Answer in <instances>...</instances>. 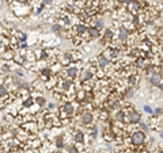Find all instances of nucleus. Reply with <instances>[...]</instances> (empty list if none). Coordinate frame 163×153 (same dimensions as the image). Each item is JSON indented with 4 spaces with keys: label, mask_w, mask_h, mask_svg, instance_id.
Instances as JSON below:
<instances>
[{
    "label": "nucleus",
    "mask_w": 163,
    "mask_h": 153,
    "mask_svg": "<svg viewBox=\"0 0 163 153\" xmlns=\"http://www.w3.org/2000/svg\"><path fill=\"white\" fill-rule=\"evenodd\" d=\"M130 142L135 146H141L145 142V133L143 130H135L130 136Z\"/></svg>",
    "instance_id": "obj_1"
},
{
    "label": "nucleus",
    "mask_w": 163,
    "mask_h": 153,
    "mask_svg": "<svg viewBox=\"0 0 163 153\" xmlns=\"http://www.w3.org/2000/svg\"><path fill=\"white\" fill-rule=\"evenodd\" d=\"M128 122L129 123H133V125H139V123L141 122V114L139 111H136V110H132L130 111V114L128 115Z\"/></svg>",
    "instance_id": "obj_2"
},
{
    "label": "nucleus",
    "mask_w": 163,
    "mask_h": 153,
    "mask_svg": "<svg viewBox=\"0 0 163 153\" xmlns=\"http://www.w3.org/2000/svg\"><path fill=\"white\" fill-rule=\"evenodd\" d=\"M92 121H94V115H92L91 111H84L83 114L80 115V122L83 125H91Z\"/></svg>",
    "instance_id": "obj_3"
},
{
    "label": "nucleus",
    "mask_w": 163,
    "mask_h": 153,
    "mask_svg": "<svg viewBox=\"0 0 163 153\" xmlns=\"http://www.w3.org/2000/svg\"><path fill=\"white\" fill-rule=\"evenodd\" d=\"M149 83H151L152 85H155V87H159L160 84H162V75L159 73V72H156V73L151 75V76L148 77Z\"/></svg>",
    "instance_id": "obj_4"
},
{
    "label": "nucleus",
    "mask_w": 163,
    "mask_h": 153,
    "mask_svg": "<svg viewBox=\"0 0 163 153\" xmlns=\"http://www.w3.org/2000/svg\"><path fill=\"white\" fill-rule=\"evenodd\" d=\"M54 145H56V148H57V149H60V150L67 149V148L69 146V145L67 144V141L64 139V137H62V136L57 137V138L54 139Z\"/></svg>",
    "instance_id": "obj_5"
},
{
    "label": "nucleus",
    "mask_w": 163,
    "mask_h": 153,
    "mask_svg": "<svg viewBox=\"0 0 163 153\" xmlns=\"http://www.w3.org/2000/svg\"><path fill=\"white\" fill-rule=\"evenodd\" d=\"M78 75H79V69L76 68V66H73V65H71L69 64V66L67 68V76L69 77L71 80H73V79L78 77Z\"/></svg>",
    "instance_id": "obj_6"
},
{
    "label": "nucleus",
    "mask_w": 163,
    "mask_h": 153,
    "mask_svg": "<svg viewBox=\"0 0 163 153\" xmlns=\"http://www.w3.org/2000/svg\"><path fill=\"white\" fill-rule=\"evenodd\" d=\"M126 115H125V111L124 110H118V111L114 114V121L116 122H118V123H124V122H126Z\"/></svg>",
    "instance_id": "obj_7"
},
{
    "label": "nucleus",
    "mask_w": 163,
    "mask_h": 153,
    "mask_svg": "<svg viewBox=\"0 0 163 153\" xmlns=\"http://www.w3.org/2000/svg\"><path fill=\"white\" fill-rule=\"evenodd\" d=\"M109 64H110V60H109L107 57H105L103 54H101L99 58H98V66H99L101 69H105L106 66H109Z\"/></svg>",
    "instance_id": "obj_8"
},
{
    "label": "nucleus",
    "mask_w": 163,
    "mask_h": 153,
    "mask_svg": "<svg viewBox=\"0 0 163 153\" xmlns=\"http://www.w3.org/2000/svg\"><path fill=\"white\" fill-rule=\"evenodd\" d=\"M73 141H75L76 145H83L84 142V133L82 130H78L75 133V137H73Z\"/></svg>",
    "instance_id": "obj_9"
},
{
    "label": "nucleus",
    "mask_w": 163,
    "mask_h": 153,
    "mask_svg": "<svg viewBox=\"0 0 163 153\" xmlns=\"http://www.w3.org/2000/svg\"><path fill=\"white\" fill-rule=\"evenodd\" d=\"M92 77H94V73H92L90 69H86V71H83V73H82L80 80H82V83H86V81H88V80H91Z\"/></svg>",
    "instance_id": "obj_10"
},
{
    "label": "nucleus",
    "mask_w": 163,
    "mask_h": 153,
    "mask_svg": "<svg viewBox=\"0 0 163 153\" xmlns=\"http://www.w3.org/2000/svg\"><path fill=\"white\" fill-rule=\"evenodd\" d=\"M128 37H129V31H128V29H125L124 26L120 27L118 29V38L121 39V41H126Z\"/></svg>",
    "instance_id": "obj_11"
},
{
    "label": "nucleus",
    "mask_w": 163,
    "mask_h": 153,
    "mask_svg": "<svg viewBox=\"0 0 163 153\" xmlns=\"http://www.w3.org/2000/svg\"><path fill=\"white\" fill-rule=\"evenodd\" d=\"M135 65H136V68H139V69H144V68H145V66H147V61H145V58H144V56H140V57L136 58Z\"/></svg>",
    "instance_id": "obj_12"
},
{
    "label": "nucleus",
    "mask_w": 163,
    "mask_h": 153,
    "mask_svg": "<svg viewBox=\"0 0 163 153\" xmlns=\"http://www.w3.org/2000/svg\"><path fill=\"white\" fill-rule=\"evenodd\" d=\"M71 87H72V80L71 79H62L61 83H60V88L62 91H68Z\"/></svg>",
    "instance_id": "obj_13"
},
{
    "label": "nucleus",
    "mask_w": 163,
    "mask_h": 153,
    "mask_svg": "<svg viewBox=\"0 0 163 153\" xmlns=\"http://www.w3.org/2000/svg\"><path fill=\"white\" fill-rule=\"evenodd\" d=\"M62 111L65 112V114L68 115V117H71V115L73 114V106L71 102H68V103H64V106H62Z\"/></svg>",
    "instance_id": "obj_14"
},
{
    "label": "nucleus",
    "mask_w": 163,
    "mask_h": 153,
    "mask_svg": "<svg viewBox=\"0 0 163 153\" xmlns=\"http://www.w3.org/2000/svg\"><path fill=\"white\" fill-rule=\"evenodd\" d=\"M50 76H52V69L49 68V66H45V68L41 69V79L42 80H46Z\"/></svg>",
    "instance_id": "obj_15"
},
{
    "label": "nucleus",
    "mask_w": 163,
    "mask_h": 153,
    "mask_svg": "<svg viewBox=\"0 0 163 153\" xmlns=\"http://www.w3.org/2000/svg\"><path fill=\"white\" fill-rule=\"evenodd\" d=\"M87 33L90 34V38H92V39H95V38H98V37H99V30H98V29H95V27L88 29V30H87Z\"/></svg>",
    "instance_id": "obj_16"
},
{
    "label": "nucleus",
    "mask_w": 163,
    "mask_h": 153,
    "mask_svg": "<svg viewBox=\"0 0 163 153\" xmlns=\"http://www.w3.org/2000/svg\"><path fill=\"white\" fill-rule=\"evenodd\" d=\"M144 69H145V73L148 75V76H151V75L156 73V66H155V65H147Z\"/></svg>",
    "instance_id": "obj_17"
},
{
    "label": "nucleus",
    "mask_w": 163,
    "mask_h": 153,
    "mask_svg": "<svg viewBox=\"0 0 163 153\" xmlns=\"http://www.w3.org/2000/svg\"><path fill=\"white\" fill-rule=\"evenodd\" d=\"M35 104H37L38 107H45L46 106L45 98H42V96H38V98H35Z\"/></svg>",
    "instance_id": "obj_18"
},
{
    "label": "nucleus",
    "mask_w": 163,
    "mask_h": 153,
    "mask_svg": "<svg viewBox=\"0 0 163 153\" xmlns=\"http://www.w3.org/2000/svg\"><path fill=\"white\" fill-rule=\"evenodd\" d=\"M90 136H91V139H95L98 136V126L97 125H92L91 130H90Z\"/></svg>",
    "instance_id": "obj_19"
},
{
    "label": "nucleus",
    "mask_w": 163,
    "mask_h": 153,
    "mask_svg": "<svg viewBox=\"0 0 163 153\" xmlns=\"http://www.w3.org/2000/svg\"><path fill=\"white\" fill-rule=\"evenodd\" d=\"M8 96V90L5 88V85H0V98H7Z\"/></svg>",
    "instance_id": "obj_20"
},
{
    "label": "nucleus",
    "mask_w": 163,
    "mask_h": 153,
    "mask_svg": "<svg viewBox=\"0 0 163 153\" xmlns=\"http://www.w3.org/2000/svg\"><path fill=\"white\" fill-rule=\"evenodd\" d=\"M76 30H78V34H80V35L87 33V27L84 25H78L76 26Z\"/></svg>",
    "instance_id": "obj_21"
},
{
    "label": "nucleus",
    "mask_w": 163,
    "mask_h": 153,
    "mask_svg": "<svg viewBox=\"0 0 163 153\" xmlns=\"http://www.w3.org/2000/svg\"><path fill=\"white\" fill-rule=\"evenodd\" d=\"M110 57H111V60H117V58L120 57V50L118 49H111L110 50Z\"/></svg>",
    "instance_id": "obj_22"
},
{
    "label": "nucleus",
    "mask_w": 163,
    "mask_h": 153,
    "mask_svg": "<svg viewBox=\"0 0 163 153\" xmlns=\"http://www.w3.org/2000/svg\"><path fill=\"white\" fill-rule=\"evenodd\" d=\"M23 103H24V106H26V107H30V106H33V104L35 103V100L33 98H24L23 99Z\"/></svg>",
    "instance_id": "obj_23"
},
{
    "label": "nucleus",
    "mask_w": 163,
    "mask_h": 153,
    "mask_svg": "<svg viewBox=\"0 0 163 153\" xmlns=\"http://www.w3.org/2000/svg\"><path fill=\"white\" fill-rule=\"evenodd\" d=\"M103 26H105V23H103L102 19H97V20H95V26H94L95 29H98V30H102Z\"/></svg>",
    "instance_id": "obj_24"
},
{
    "label": "nucleus",
    "mask_w": 163,
    "mask_h": 153,
    "mask_svg": "<svg viewBox=\"0 0 163 153\" xmlns=\"http://www.w3.org/2000/svg\"><path fill=\"white\" fill-rule=\"evenodd\" d=\"M103 37H105V39H111L113 38V31H111V29H106Z\"/></svg>",
    "instance_id": "obj_25"
},
{
    "label": "nucleus",
    "mask_w": 163,
    "mask_h": 153,
    "mask_svg": "<svg viewBox=\"0 0 163 153\" xmlns=\"http://www.w3.org/2000/svg\"><path fill=\"white\" fill-rule=\"evenodd\" d=\"M139 126H140V130H143L144 133L149 130V125H148V123H145V122H143V121H141V122L139 123Z\"/></svg>",
    "instance_id": "obj_26"
},
{
    "label": "nucleus",
    "mask_w": 163,
    "mask_h": 153,
    "mask_svg": "<svg viewBox=\"0 0 163 153\" xmlns=\"http://www.w3.org/2000/svg\"><path fill=\"white\" fill-rule=\"evenodd\" d=\"M67 149H68V153H80V152H79V149H78V146H76L75 144H73V145H69Z\"/></svg>",
    "instance_id": "obj_27"
},
{
    "label": "nucleus",
    "mask_w": 163,
    "mask_h": 153,
    "mask_svg": "<svg viewBox=\"0 0 163 153\" xmlns=\"http://www.w3.org/2000/svg\"><path fill=\"white\" fill-rule=\"evenodd\" d=\"M129 83H130L132 85L137 84V83H139V76H137V75H132V76L129 77Z\"/></svg>",
    "instance_id": "obj_28"
},
{
    "label": "nucleus",
    "mask_w": 163,
    "mask_h": 153,
    "mask_svg": "<svg viewBox=\"0 0 163 153\" xmlns=\"http://www.w3.org/2000/svg\"><path fill=\"white\" fill-rule=\"evenodd\" d=\"M143 110H144V112H145V114H149V115H152V112H154V109H152L149 104H145V106L143 107Z\"/></svg>",
    "instance_id": "obj_29"
},
{
    "label": "nucleus",
    "mask_w": 163,
    "mask_h": 153,
    "mask_svg": "<svg viewBox=\"0 0 163 153\" xmlns=\"http://www.w3.org/2000/svg\"><path fill=\"white\" fill-rule=\"evenodd\" d=\"M133 93H135V91H133V88H128L126 92H125V99H130L133 96Z\"/></svg>",
    "instance_id": "obj_30"
},
{
    "label": "nucleus",
    "mask_w": 163,
    "mask_h": 153,
    "mask_svg": "<svg viewBox=\"0 0 163 153\" xmlns=\"http://www.w3.org/2000/svg\"><path fill=\"white\" fill-rule=\"evenodd\" d=\"M52 31H53V33H59V31H61V26H60V23H54V25L52 26Z\"/></svg>",
    "instance_id": "obj_31"
},
{
    "label": "nucleus",
    "mask_w": 163,
    "mask_h": 153,
    "mask_svg": "<svg viewBox=\"0 0 163 153\" xmlns=\"http://www.w3.org/2000/svg\"><path fill=\"white\" fill-rule=\"evenodd\" d=\"M19 39H21V42H26L27 41V34L19 33Z\"/></svg>",
    "instance_id": "obj_32"
},
{
    "label": "nucleus",
    "mask_w": 163,
    "mask_h": 153,
    "mask_svg": "<svg viewBox=\"0 0 163 153\" xmlns=\"http://www.w3.org/2000/svg\"><path fill=\"white\" fill-rule=\"evenodd\" d=\"M130 6H132V10H133V11H137V10H139V3L136 2V0H133L132 3H130Z\"/></svg>",
    "instance_id": "obj_33"
},
{
    "label": "nucleus",
    "mask_w": 163,
    "mask_h": 153,
    "mask_svg": "<svg viewBox=\"0 0 163 153\" xmlns=\"http://www.w3.org/2000/svg\"><path fill=\"white\" fill-rule=\"evenodd\" d=\"M2 71H3V72H7V73H8V72L11 71V69H10V66H8V65L3 64V65H2Z\"/></svg>",
    "instance_id": "obj_34"
},
{
    "label": "nucleus",
    "mask_w": 163,
    "mask_h": 153,
    "mask_svg": "<svg viewBox=\"0 0 163 153\" xmlns=\"http://www.w3.org/2000/svg\"><path fill=\"white\" fill-rule=\"evenodd\" d=\"M160 114H162V109H154L152 115H160Z\"/></svg>",
    "instance_id": "obj_35"
},
{
    "label": "nucleus",
    "mask_w": 163,
    "mask_h": 153,
    "mask_svg": "<svg viewBox=\"0 0 163 153\" xmlns=\"http://www.w3.org/2000/svg\"><path fill=\"white\" fill-rule=\"evenodd\" d=\"M53 3V0H42V4L43 6H49V4Z\"/></svg>",
    "instance_id": "obj_36"
},
{
    "label": "nucleus",
    "mask_w": 163,
    "mask_h": 153,
    "mask_svg": "<svg viewBox=\"0 0 163 153\" xmlns=\"http://www.w3.org/2000/svg\"><path fill=\"white\" fill-rule=\"evenodd\" d=\"M21 47H22V49H27V44H26V42H22Z\"/></svg>",
    "instance_id": "obj_37"
},
{
    "label": "nucleus",
    "mask_w": 163,
    "mask_h": 153,
    "mask_svg": "<svg viewBox=\"0 0 163 153\" xmlns=\"http://www.w3.org/2000/svg\"><path fill=\"white\" fill-rule=\"evenodd\" d=\"M121 2H122V3H125V4H130L133 0H121Z\"/></svg>",
    "instance_id": "obj_38"
},
{
    "label": "nucleus",
    "mask_w": 163,
    "mask_h": 153,
    "mask_svg": "<svg viewBox=\"0 0 163 153\" xmlns=\"http://www.w3.org/2000/svg\"><path fill=\"white\" fill-rule=\"evenodd\" d=\"M54 107H56V104L54 103H49L48 104V109H54Z\"/></svg>",
    "instance_id": "obj_39"
},
{
    "label": "nucleus",
    "mask_w": 163,
    "mask_h": 153,
    "mask_svg": "<svg viewBox=\"0 0 163 153\" xmlns=\"http://www.w3.org/2000/svg\"><path fill=\"white\" fill-rule=\"evenodd\" d=\"M160 137H162V138H163V130L160 131Z\"/></svg>",
    "instance_id": "obj_40"
},
{
    "label": "nucleus",
    "mask_w": 163,
    "mask_h": 153,
    "mask_svg": "<svg viewBox=\"0 0 163 153\" xmlns=\"http://www.w3.org/2000/svg\"><path fill=\"white\" fill-rule=\"evenodd\" d=\"M0 6H2V0H0Z\"/></svg>",
    "instance_id": "obj_41"
},
{
    "label": "nucleus",
    "mask_w": 163,
    "mask_h": 153,
    "mask_svg": "<svg viewBox=\"0 0 163 153\" xmlns=\"http://www.w3.org/2000/svg\"><path fill=\"white\" fill-rule=\"evenodd\" d=\"M22 153H27V152H22Z\"/></svg>",
    "instance_id": "obj_42"
},
{
    "label": "nucleus",
    "mask_w": 163,
    "mask_h": 153,
    "mask_svg": "<svg viewBox=\"0 0 163 153\" xmlns=\"http://www.w3.org/2000/svg\"><path fill=\"white\" fill-rule=\"evenodd\" d=\"M159 153H162V152H159Z\"/></svg>",
    "instance_id": "obj_43"
}]
</instances>
